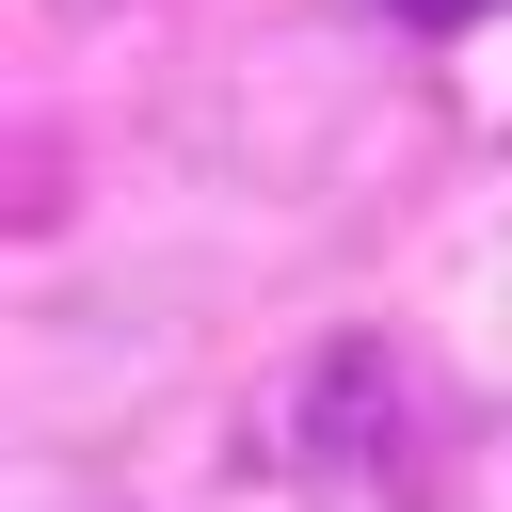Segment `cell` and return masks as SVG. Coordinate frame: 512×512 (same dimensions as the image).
Here are the masks:
<instances>
[{"mask_svg": "<svg viewBox=\"0 0 512 512\" xmlns=\"http://www.w3.org/2000/svg\"><path fill=\"white\" fill-rule=\"evenodd\" d=\"M384 16H432V32H448V16H496V0H384Z\"/></svg>", "mask_w": 512, "mask_h": 512, "instance_id": "1", "label": "cell"}]
</instances>
